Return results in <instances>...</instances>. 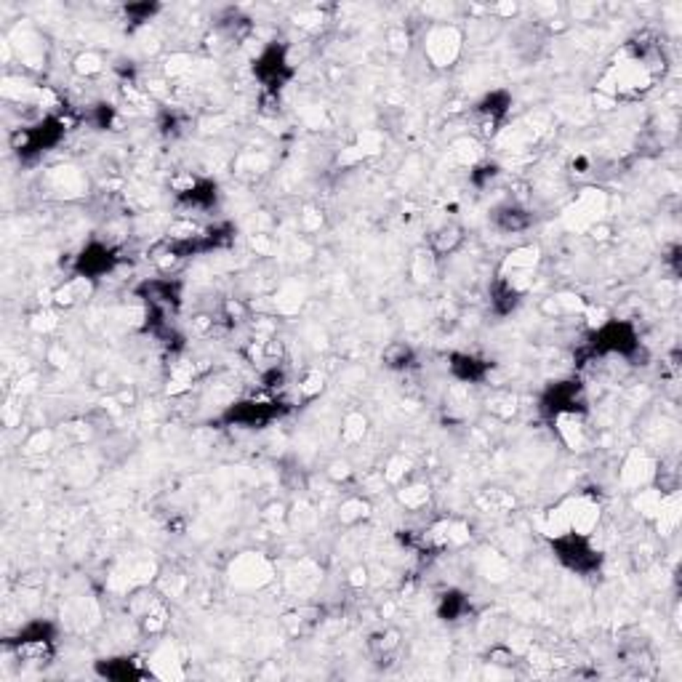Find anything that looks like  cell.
I'll list each match as a JSON object with an SVG mask.
<instances>
[{
    "mask_svg": "<svg viewBox=\"0 0 682 682\" xmlns=\"http://www.w3.org/2000/svg\"><path fill=\"white\" fill-rule=\"evenodd\" d=\"M653 475H656L653 461H650L643 451H635V453L626 458V464H623V469H621V482L623 485H629V488H640V485H645Z\"/></svg>",
    "mask_w": 682,
    "mask_h": 682,
    "instance_id": "cell-3",
    "label": "cell"
},
{
    "mask_svg": "<svg viewBox=\"0 0 682 682\" xmlns=\"http://www.w3.org/2000/svg\"><path fill=\"white\" fill-rule=\"evenodd\" d=\"M397 499H400V504L406 509H421L424 504L430 501V485H408V488L397 493Z\"/></svg>",
    "mask_w": 682,
    "mask_h": 682,
    "instance_id": "cell-8",
    "label": "cell"
},
{
    "mask_svg": "<svg viewBox=\"0 0 682 682\" xmlns=\"http://www.w3.org/2000/svg\"><path fill=\"white\" fill-rule=\"evenodd\" d=\"M365 430H368V419L363 413H349L341 427V437H344V443H358L363 440Z\"/></svg>",
    "mask_w": 682,
    "mask_h": 682,
    "instance_id": "cell-9",
    "label": "cell"
},
{
    "mask_svg": "<svg viewBox=\"0 0 682 682\" xmlns=\"http://www.w3.org/2000/svg\"><path fill=\"white\" fill-rule=\"evenodd\" d=\"M323 384H325V379H323V373L320 371H312L304 382L299 384V392L304 397H315V395H320L323 392Z\"/></svg>",
    "mask_w": 682,
    "mask_h": 682,
    "instance_id": "cell-12",
    "label": "cell"
},
{
    "mask_svg": "<svg viewBox=\"0 0 682 682\" xmlns=\"http://www.w3.org/2000/svg\"><path fill=\"white\" fill-rule=\"evenodd\" d=\"M328 477L331 480H347V477H352V467H349L347 461H334L331 464V469H328Z\"/></svg>",
    "mask_w": 682,
    "mask_h": 682,
    "instance_id": "cell-13",
    "label": "cell"
},
{
    "mask_svg": "<svg viewBox=\"0 0 682 682\" xmlns=\"http://www.w3.org/2000/svg\"><path fill=\"white\" fill-rule=\"evenodd\" d=\"M434 253L432 251H421L416 253V267H413V277L416 280H430L432 272H434Z\"/></svg>",
    "mask_w": 682,
    "mask_h": 682,
    "instance_id": "cell-11",
    "label": "cell"
},
{
    "mask_svg": "<svg viewBox=\"0 0 682 682\" xmlns=\"http://www.w3.org/2000/svg\"><path fill=\"white\" fill-rule=\"evenodd\" d=\"M389 46H392V51H408L406 30H392V32H389Z\"/></svg>",
    "mask_w": 682,
    "mask_h": 682,
    "instance_id": "cell-14",
    "label": "cell"
},
{
    "mask_svg": "<svg viewBox=\"0 0 682 682\" xmlns=\"http://www.w3.org/2000/svg\"><path fill=\"white\" fill-rule=\"evenodd\" d=\"M461 243V229L456 227V224H445V227H440L434 235H432L430 240V251L434 253V256H445V253H451Z\"/></svg>",
    "mask_w": 682,
    "mask_h": 682,
    "instance_id": "cell-6",
    "label": "cell"
},
{
    "mask_svg": "<svg viewBox=\"0 0 682 682\" xmlns=\"http://www.w3.org/2000/svg\"><path fill=\"white\" fill-rule=\"evenodd\" d=\"M365 581H368V571L365 568H352V573H349V584L355 589L365 587Z\"/></svg>",
    "mask_w": 682,
    "mask_h": 682,
    "instance_id": "cell-15",
    "label": "cell"
},
{
    "mask_svg": "<svg viewBox=\"0 0 682 682\" xmlns=\"http://www.w3.org/2000/svg\"><path fill=\"white\" fill-rule=\"evenodd\" d=\"M229 581L240 589H262L272 581V565L256 552H245L229 565Z\"/></svg>",
    "mask_w": 682,
    "mask_h": 682,
    "instance_id": "cell-2",
    "label": "cell"
},
{
    "mask_svg": "<svg viewBox=\"0 0 682 682\" xmlns=\"http://www.w3.org/2000/svg\"><path fill=\"white\" fill-rule=\"evenodd\" d=\"M72 70L78 72L80 78H94V75H102L104 70V61L96 56L94 51H85V54H78L75 61H72Z\"/></svg>",
    "mask_w": 682,
    "mask_h": 682,
    "instance_id": "cell-7",
    "label": "cell"
},
{
    "mask_svg": "<svg viewBox=\"0 0 682 682\" xmlns=\"http://www.w3.org/2000/svg\"><path fill=\"white\" fill-rule=\"evenodd\" d=\"M368 501H363V499H349V501L341 504V509H339V517H341V523H347V525H352V523H360V520H365L368 517Z\"/></svg>",
    "mask_w": 682,
    "mask_h": 682,
    "instance_id": "cell-10",
    "label": "cell"
},
{
    "mask_svg": "<svg viewBox=\"0 0 682 682\" xmlns=\"http://www.w3.org/2000/svg\"><path fill=\"white\" fill-rule=\"evenodd\" d=\"M461 46H464V37H461V30L458 27H453V24H437L424 37V56L430 59V64L434 70H448L458 59Z\"/></svg>",
    "mask_w": 682,
    "mask_h": 682,
    "instance_id": "cell-1",
    "label": "cell"
},
{
    "mask_svg": "<svg viewBox=\"0 0 682 682\" xmlns=\"http://www.w3.org/2000/svg\"><path fill=\"white\" fill-rule=\"evenodd\" d=\"M147 666H150V671H152L155 677H163V680H171V677H181L179 659H176V650H173L171 645H163V647H160L155 656H152V661H147Z\"/></svg>",
    "mask_w": 682,
    "mask_h": 682,
    "instance_id": "cell-4",
    "label": "cell"
},
{
    "mask_svg": "<svg viewBox=\"0 0 682 682\" xmlns=\"http://www.w3.org/2000/svg\"><path fill=\"white\" fill-rule=\"evenodd\" d=\"M88 293H91V277H75L54 293V301L59 307H75L78 301L88 299Z\"/></svg>",
    "mask_w": 682,
    "mask_h": 682,
    "instance_id": "cell-5",
    "label": "cell"
}]
</instances>
